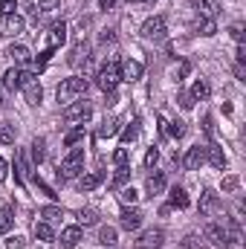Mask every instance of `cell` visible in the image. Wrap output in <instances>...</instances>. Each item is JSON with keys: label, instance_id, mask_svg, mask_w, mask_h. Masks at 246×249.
Here are the masks:
<instances>
[{"label": "cell", "instance_id": "obj_18", "mask_svg": "<svg viewBox=\"0 0 246 249\" xmlns=\"http://www.w3.org/2000/svg\"><path fill=\"white\" fill-rule=\"evenodd\" d=\"M145 188H148L151 197H154V194H162V191H165V174H162V171H154V174L145 180Z\"/></svg>", "mask_w": 246, "mask_h": 249}, {"label": "cell", "instance_id": "obj_53", "mask_svg": "<svg viewBox=\"0 0 246 249\" xmlns=\"http://www.w3.org/2000/svg\"><path fill=\"white\" fill-rule=\"evenodd\" d=\"M6 174H9V168H6V160H3V157H0V183H3V180H6Z\"/></svg>", "mask_w": 246, "mask_h": 249}, {"label": "cell", "instance_id": "obj_38", "mask_svg": "<svg viewBox=\"0 0 246 249\" xmlns=\"http://www.w3.org/2000/svg\"><path fill=\"white\" fill-rule=\"evenodd\" d=\"M185 130H188V127H185V122H180V119H177V122H171V127H168V133H171L174 139H183Z\"/></svg>", "mask_w": 246, "mask_h": 249}, {"label": "cell", "instance_id": "obj_4", "mask_svg": "<svg viewBox=\"0 0 246 249\" xmlns=\"http://www.w3.org/2000/svg\"><path fill=\"white\" fill-rule=\"evenodd\" d=\"M90 113H93V107H90V102L84 99V102H70L67 107H64V122H87L90 119Z\"/></svg>", "mask_w": 246, "mask_h": 249}, {"label": "cell", "instance_id": "obj_35", "mask_svg": "<svg viewBox=\"0 0 246 249\" xmlns=\"http://www.w3.org/2000/svg\"><path fill=\"white\" fill-rule=\"evenodd\" d=\"M139 124H142L139 119H133V122L124 127V130H122V139H124V142H133V139L139 136Z\"/></svg>", "mask_w": 246, "mask_h": 249}, {"label": "cell", "instance_id": "obj_49", "mask_svg": "<svg viewBox=\"0 0 246 249\" xmlns=\"http://www.w3.org/2000/svg\"><path fill=\"white\" fill-rule=\"evenodd\" d=\"M99 41H102V44H113V41H116V29H105V32L99 35Z\"/></svg>", "mask_w": 246, "mask_h": 249}, {"label": "cell", "instance_id": "obj_2", "mask_svg": "<svg viewBox=\"0 0 246 249\" xmlns=\"http://www.w3.org/2000/svg\"><path fill=\"white\" fill-rule=\"evenodd\" d=\"M81 165H84V148H72V151L61 160V165H58V177H61V180L78 177V174H81Z\"/></svg>", "mask_w": 246, "mask_h": 249}, {"label": "cell", "instance_id": "obj_52", "mask_svg": "<svg viewBox=\"0 0 246 249\" xmlns=\"http://www.w3.org/2000/svg\"><path fill=\"white\" fill-rule=\"evenodd\" d=\"M203 130H206L209 136H214V124H211V116H203Z\"/></svg>", "mask_w": 246, "mask_h": 249}, {"label": "cell", "instance_id": "obj_6", "mask_svg": "<svg viewBox=\"0 0 246 249\" xmlns=\"http://www.w3.org/2000/svg\"><path fill=\"white\" fill-rule=\"evenodd\" d=\"M142 38H148V41H159V38H165V18H162V15L148 18V20L142 23Z\"/></svg>", "mask_w": 246, "mask_h": 249}, {"label": "cell", "instance_id": "obj_28", "mask_svg": "<svg viewBox=\"0 0 246 249\" xmlns=\"http://www.w3.org/2000/svg\"><path fill=\"white\" fill-rule=\"evenodd\" d=\"M127 180H130V168H127V165H119V171H116L113 180H110V188H122Z\"/></svg>", "mask_w": 246, "mask_h": 249}, {"label": "cell", "instance_id": "obj_19", "mask_svg": "<svg viewBox=\"0 0 246 249\" xmlns=\"http://www.w3.org/2000/svg\"><path fill=\"white\" fill-rule=\"evenodd\" d=\"M105 183V171H93V174H84L81 180H78V188L81 191H93L96 186H102Z\"/></svg>", "mask_w": 246, "mask_h": 249}, {"label": "cell", "instance_id": "obj_10", "mask_svg": "<svg viewBox=\"0 0 246 249\" xmlns=\"http://www.w3.org/2000/svg\"><path fill=\"white\" fill-rule=\"evenodd\" d=\"M203 238L209 244H214V247H226V229H223V223H209L203 229Z\"/></svg>", "mask_w": 246, "mask_h": 249}, {"label": "cell", "instance_id": "obj_22", "mask_svg": "<svg viewBox=\"0 0 246 249\" xmlns=\"http://www.w3.org/2000/svg\"><path fill=\"white\" fill-rule=\"evenodd\" d=\"M188 203H191V200H188L185 188H180V186H174V188H171V203H168L171 209H188Z\"/></svg>", "mask_w": 246, "mask_h": 249}, {"label": "cell", "instance_id": "obj_50", "mask_svg": "<svg viewBox=\"0 0 246 249\" xmlns=\"http://www.w3.org/2000/svg\"><path fill=\"white\" fill-rule=\"evenodd\" d=\"M177 102H180V107H183V110H191V107H194V102H191V96H188V93H180V96H177Z\"/></svg>", "mask_w": 246, "mask_h": 249}, {"label": "cell", "instance_id": "obj_21", "mask_svg": "<svg viewBox=\"0 0 246 249\" xmlns=\"http://www.w3.org/2000/svg\"><path fill=\"white\" fill-rule=\"evenodd\" d=\"M23 96H26V102H29V105H41V99H44V90H41L38 78H35V81H29V84L23 87Z\"/></svg>", "mask_w": 246, "mask_h": 249}, {"label": "cell", "instance_id": "obj_27", "mask_svg": "<svg viewBox=\"0 0 246 249\" xmlns=\"http://www.w3.org/2000/svg\"><path fill=\"white\" fill-rule=\"evenodd\" d=\"M99 244L102 247H113L116 244V229L113 226H102L99 229Z\"/></svg>", "mask_w": 246, "mask_h": 249}, {"label": "cell", "instance_id": "obj_1", "mask_svg": "<svg viewBox=\"0 0 246 249\" xmlns=\"http://www.w3.org/2000/svg\"><path fill=\"white\" fill-rule=\"evenodd\" d=\"M119 81H122L119 61H107L99 70V75H96V84H99V90H105V93H113V90L119 87Z\"/></svg>", "mask_w": 246, "mask_h": 249}, {"label": "cell", "instance_id": "obj_43", "mask_svg": "<svg viewBox=\"0 0 246 249\" xmlns=\"http://www.w3.org/2000/svg\"><path fill=\"white\" fill-rule=\"evenodd\" d=\"M61 6V0H38V9L41 12H55Z\"/></svg>", "mask_w": 246, "mask_h": 249}, {"label": "cell", "instance_id": "obj_34", "mask_svg": "<svg viewBox=\"0 0 246 249\" xmlns=\"http://www.w3.org/2000/svg\"><path fill=\"white\" fill-rule=\"evenodd\" d=\"M116 130H119V119H105L99 127V136H113Z\"/></svg>", "mask_w": 246, "mask_h": 249}, {"label": "cell", "instance_id": "obj_39", "mask_svg": "<svg viewBox=\"0 0 246 249\" xmlns=\"http://www.w3.org/2000/svg\"><path fill=\"white\" fill-rule=\"evenodd\" d=\"M81 136H84V127H75V130H70V133L64 136V145H70V148H72V145H75Z\"/></svg>", "mask_w": 246, "mask_h": 249}, {"label": "cell", "instance_id": "obj_31", "mask_svg": "<svg viewBox=\"0 0 246 249\" xmlns=\"http://www.w3.org/2000/svg\"><path fill=\"white\" fill-rule=\"evenodd\" d=\"M35 238L38 241H55V232L50 223H35Z\"/></svg>", "mask_w": 246, "mask_h": 249}, {"label": "cell", "instance_id": "obj_9", "mask_svg": "<svg viewBox=\"0 0 246 249\" xmlns=\"http://www.w3.org/2000/svg\"><path fill=\"white\" fill-rule=\"evenodd\" d=\"M226 247H232V249H244L246 247L244 229H241L238 220H229V223H226Z\"/></svg>", "mask_w": 246, "mask_h": 249}, {"label": "cell", "instance_id": "obj_41", "mask_svg": "<svg viewBox=\"0 0 246 249\" xmlns=\"http://www.w3.org/2000/svg\"><path fill=\"white\" fill-rule=\"evenodd\" d=\"M127 160H130V151H127V148H119V151L113 154V162H116V165H127Z\"/></svg>", "mask_w": 246, "mask_h": 249}, {"label": "cell", "instance_id": "obj_23", "mask_svg": "<svg viewBox=\"0 0 246 249\" xmlns=\"http://www.w3.org/2000/svg\"><path fill=\"white\" fill-rule=\"evenodd\" d=\"M3 87L6 90H20V70L18 67H12V70L3 72Z\"/></svg>", "mask_w": 246, "mask_h": 249}, {"label": "cell", "instance_id": "obj_5", "mask_svg": "<svg viewBox=\"0 0 246 249\" xmlns=\"http://www.w3.org/2000/svg\"><path fill=\"white\" fill-rule=\"evenodd\" d=\"M165 244V232L162 229H145L139 235V241L133 244V249H162Z\"/></svg>", "mask_w": 246, "mask_h": 249}, {"label": "cell", "instance_id": "obj_56", "mask_svg": "<svg viewBox=\"0 0 246 249\" xmlns=\"http://www.w3.org/2000/svg\"><path fill=\"white\" fill-rule=\"evenodd\" d=\"M99 6H102V9H113V6H116V0H99Z\"/></svg>", "mask_w": 246, "mask_h": 249}, {"label": "cell", "instance_id": "obj_24", "mask_svg": "<svg viewBox=\"0 0 246 249\" xmlns=\"http://www.w3.org/2000/svg\"><path fill=\"white\" fill-rule=\"evenodd\" d=\"M29 148H32V162H35V165H41V162H44V157H47V142H44L41 136H35Z\"/></svg>", "mask_w": 246, "mask_h": 249}, {"label": "cell", "instance_id": "obj_47", "mask_svg": "<svg viewBox=\"0 0 246 249\" xmlns=\"http://www.w3.org/2000/svg\"><path fill=\"white\" fill-rule=\"evenodd\" d=\"M15 9H18L15 0H0V12H3V15H15Z\"/></svg>", "mask_w": 246, "mask_h": 249}, {"label": "cell", "instance_id": "obj_45", "mask_svg": "<svg viewBox=\"0 0 246 249\" xmlns=\"http://www.w3.org/2000/svg\"><path fill=\"white\" fill-rule=\"evenodd\" d=\"M119 197H122V203H130V206L139 200V194H136L133 188H122V194H119Z\"/></svg>", "mask_w": 246, "mask_h": 249}, {"label": "cell", "instance_id": "obj_36", "mask_svg": "<svg viewBox=\"0 0 246 249\" xmlns=\"http://www.w3.org/2000/svg\"><path fill=\"white\" fill-rule=\"evenodd\" d=\"M87 53H90V47H87V44H78V47L72 50V55H70V64H81V58L87 61Z\"/></svg>", "mask_w": 246, "mask_h": 249}, {"label": "cell", "instance_id": "obj_20", "mask_svg": "<svg viewBox=\"0 0 246 249\" xmlns=\"http://www.w3.org/2000/svg\"><path fill=\"white\" fill-rule=\"evenodd\" d=\"M6 55H9V58H12L15 64H26L29 58H32V53H29L23 44H12V47L6 50Z\"/></svg>", "mask_w": 246, "mask_h": 249}, {"label": "cell", "instance_id": "obj_11", "mask_svg": "<svg viewBox=\"0 0 246 249\" xmlns=\"http://www.w3.org/2000/svg\"><path fill=\"white\" fill-rule=\"evenodd\" d=\"M191 6L200 12V18H211V20H214V18L220 15V9H223L220 0H191Z\"/></svg>", "mask_w": 246, "mask_h": 249}, {"label": "cell", "instance_id": "obj_48", "mask_svg": "<svg viewBox=\"0 0 246 249\" xmlns=\"http://www.w3.org/2000/svg\"><path fill=\"white\" fill-rule=\"evenodd\" d=\"M238 186H241V180H238V177H226V180H223V191H226V194H229V191H235Z\"/></svg>", "mask_w": 246, "mask_h": 249}, {"label": "cell", "instance_id": "obj_32", "mask_svg": "<svg viewBox=\"0 0 246 249\" xmlns=\"http://www.w3.org/2000/svg\"><path fill=\"white\" fill-rule=\"evenodd\" d=\"M12 220H15V212H12L9 206H3V209H0V232H3V235L12 229Z\"/></svg>", "mask_w": 246, "mask_h": 249}, {"label": "cell", "instance_id": "obj_37", "mask_svg": "<svg viewBox=\"0 0 246 249\" xmlns=\"http://www.w3.org/2000/svg\"><path fill=\"white\" fill-rule=\"evenodd\" d=\"M183 249H206V244H203V238H200V235H185Z\"/></svg>", "mask_w": 246, "mask_h": 249}, {"label": "cell", "instance_id": "obj_3", "mask_svg": "<svg viewBox=\"0 0 246 249\" xmlns=\"http://www.w3.org/2000/svg\"><path fill=\"white\" fill-rule=\"evenodd\" d=\"M87 93V78H67V81H61V87H58V102H64V105H70V102H75L78 96H84Z\"/></svg>", "mask_w": 246, "mask_h": 249}, {"label": "cell", "instance_id": "obj_17", "mask_svg": "<svg viewBox=\"0 0 246 249\" xmlns=\"http://www.w3.org/2000/svg\"><path fill=\"white\" fill-rule=\"evenodd\" d=\"M206 160L214 165V168H226V154H223V148H217V145H206Z\"/></svg>", "mask_w": 246, "mask_h": 249}, {"label": "cell", "instance_id": "obj_25", "mask_svg": "<svg viewBox=\"0 0 246 249\" xmlns=\"http://www.w3.org/2000/svg\"><path fill=\"white\" fill-rule=\"evenodd\" d=\"M15 136H18L15 124H12V122H0V145H12V142H15Z\"/></svg>", "mask_w": 246, "mask_h": 249}, {"label": "cell", "instance_id": "obj_57", "mask_svg": "<svg viewBox=\"0 0 246 249\" xmlns=\"http://www.w3.org/2000/svg\"><path fill=\"white\" fill-rule=\"evenodd\" d=\"M127 3H148V0H127Z\"/></svg>", "mask_w": 246, "mask_h": 249}, {"label": "cell", "instance_id": "obj_33", "mask_svg": "<svg viewBox=\"0 0 246 249\" xmlns=\"http://www.w3.org/2000/svg\"><path fill=\"white\" fill-rule=\"evenodd\" d=\"M41 217H47V223H55V220L64 217V212L58 206H44V209H41Z\"/></svg>", "mask_w": 246, "mask_h": 249}, {"label": "cell", "instance_id": "obj_51", "mask_svg": "<svg viewBox=\"0 0 246 249\" xmlns=\"http://www.w3.org/2000/svg\"><path fill=\"white\" fill-rule=\"evenodd\" d=\"M188 72H191V64H188V61H180V67H177V81H180V78H185Z\"/></svg>", "mask_w": 246, "mask_h": 249}, {"label": "cell", "instance_id": "obj_29", "mask_svg": "<svg viewBox=\"0 0 246 249\" xmlns=\"http://www.w3.org/2000/svg\"><path fill=\"white\" fill-rule=\"evenodd\" d=\"M197 32H200V35H206V38H211V35L217 32V23H214L211 18H200V23H197Z\"/></svg>", "mask_w": 246, "mask_h": 249}, {"label": "cell", "instance_id": "obj_30", "mask_svg": "<svg viewBox=\"0 0 246 249\" xmlns=\"http://www.w3.org/2000/svg\"><path fill=\"white\" fill-rule=\"evenodd\" d=\"M99 223V214L93 209H81L78 212V226H96Z\"/></svg>", "mask_w": 246, "mask_h": 249}, {"label": "cell", "instance_id": "obj_7", "mask_svg": "<svg viewBox=\"0 0 246 249\" xmlns=\"http://www.w3.org/2000/svg\"><path fill=\"white\" fill-rule=\"evenodd\" d=\"M197 206H200V214H206V217H214V214H217V212L223 209L220 197H217L214 191H209V188H206V191L200 194V203H197Z\"/></svg>", "mask_w": 246, "mask_h": 249}, {"label": "cell", "instance_id": "obj_42", "mask_svg": "<svg viewBox=\"0 0 246 249\" xmlns=\"http://www.w3.org/2000/svg\"><path fill=\"white\" fill-rule=\"evenodd\" d=\"M23 247H26V238H20V235H12L6 241V249H23Z\"/></svg>", "mask_w": 246, "mask_h": 249}, {"label": "cell", "instance_id": "obj_15", "mask_svg": "<svg viewBox=\"0 0 246 249\" xmlns=\"http://www.w3.org/2000/svg\"><path fill=\"white\" fill-rule=\"evenodd\" d=\"M78 241H81V226H67L61 232V249H75L78 247Z\"/></svg>", "mask_w": 246, "mask_h": 249}, {"label": "cell", "instance_id": "obj_40", "mask_svg": "<svg viewBox=\"0 0 246 249\" xmlns=\"http://www.w3.org/2000/svg\"><path fill=\"white\" fill-rule=\"evenodd\" d=\"M229 32H232V38H235V41H238V44H244V23H241V20H235V23H232V26H229Z\"/></svg>", "mask_w": 246, "mask_h": 249}, {"label": "cell", "instance_id": "obj_13", "mask_svg": "<svg viewBox=\"0 0 246 249\" xmlns=\"http://www.w3.org/2000/svg\"><path fill=\"white\" fill-rule=\"evenodd\" d=\"M64 41H67V26L64 23H53L50 32H47V50H58Z\"/></svg>", "mask_w": 246, "mask_h": 249}, {"label": "cell", "instance_id": "obj_16", "mask_svg": "<svg viewBox=\"0 0 246 249\" xmlns=\"http://www.w3.org/2000/svg\"><path fill=\"white\" fill-rule=\"evenodd\" d=\"M119 70H122V81H136V78H142V64L139 61H127L119 64Z\"/></svg>", "mask_w": 246, "mask_h": 249}, {"label": "cell", "instance_id": "obj_54", "mask_svg": "<svg viewBox=\"0 0 246 249\" xmlns=\"http://www.w3.org/2000/svg\"><path fill=\"white\" fill-rule=\"evenodd\" d=\"M235 75H238L241 81H244V78H246V70H244V64H235Z\"/></svg>", "mask_w": 246, "mask_h": 249}, {"label": "cell", "instance_id": "obj_14", "mask_svg": "<svg viewBox=\"0 0 246 249\" xmlns=\"http://www.w3.org/2000/svg\"><path fill=\"white\" fill-rule=\"evenodd\" d=\"M139 223H142V212L139 209H122V214H119V226L122 229L133 232V229H139Z\"/></svg>", "mask_w": 246, "mask_h": 249}, {"label": "cell", "instance_id": "obj_44", "mask_svg": "<svg viewBox=\"0 0 246 249\" xmlns=\"http://www.w3.org/2000/svg\"><path fill=\"white\" fill-rule=\"evenodd\" d=\"M32 183H35V186L41 188V191H44V194H50V197H58V194H55V191H53V188L47 186V183H44V180H41V177H38V174H32Z\"/></svg>", "mask_w": 246, "mask_h": 249}, {"label": "cell", "instance_id": "obj_46", "mask_svg": "<svg viewBox=\"0 0 246 249\" xmlns=\"http://www.w3.org/2000/svg\"><path fill=\"white\" fill-rule=\"evenodd\" d=\"M157 160H159V151H157V148H151V151L145 154V165H148V168H154V165H157Z\"/></svg>", "mask_w": 246, "mask_h": 249}, {"label": "cell", "instance_id": "obj_55", "mask_svg": "<svg viewBox=\"0 0 246 249\" xmlns=\"http://www.w3.org/2000/svg\"><path fill=\"white\" fill-rule=\"evenodd\" d=\"M244 61H246V47L241 44V47H238V64H244Z\"/></svg>", "mask_w": 246, "mask_h": 249}, {"label": "cell", "instance_id": "obj_12", "mask_svg": "<svg viewBox=\"0 0 246 249\" xmlns=\"http://www.w3.org/2000/svg\"><path fill=\"white\" fill-rule=\"evenodd\" d=\"M206 162V148H200V145H194V148H188V154H185L183 165L188 171H200V165Z\"/></svg>", "mask_w": 246, "mask_h": 249}, {"label": "cell", "instance_id": "obj_26", "mask_svg": "<svg viewBox=\"0 0 246 249\" xmlns=\"http://www.w3.org/2000/svg\"><path fill=\"white\" fill-rule=\"evenodd\" d=\"M188 96H191V102H203V99H209V84H206V81H194Z\"/></svg>", "mask_w": 246, "mask_h": 249}, {"label": "cell", "instance_id": "obj_8", "mask_svg": "<svg viewBox=\"0 0 246 249\" xmlns=\"http://www.w3.org/2000/svg\"><path fill=\"white\" fill-rule=\"evenodd\" d=\"M23 32V18L15 12V15H3V20H0V35L3 38H18Z\"/></svg>", "mask_w": 246, "mask_h": 249}]
</instances>
